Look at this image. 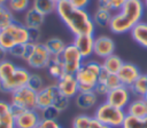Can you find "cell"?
I'll use <instances>...</instances> for the list:
<instances>
[{
  "instance_id": "cell-1",
  "label": "cell",
  "mask_w": 147,
  "mask_h": 128,
  "mask_svg": "<svg viewBox=\"0 0 147 128\" xmlns=\"http://www.w3.org/2000/svg\"><path fill=\"white\" fill-rule=\"evenodd\" d=\"M55 13L74 37L82 34L94 35L95 25L93 23L92 15L86 9L76 8L68 0H64L56 3Z\"/></svg>"
},
{
  "instance_id": "cell-2",
  "label": "cell",
  "mask_w": 147,
  "mask_h": 128,
  "mask_svg": "<svg viewBox=\"0 0 147 128\" xmlns=\"http://www.w3.org/2000/svg\"><path fill=\"white\" fill-rule=\"evenodd\" d=\"M145 10L142 0H126L118 11L113 13L108 29L115 34L127 33L136 24L142 21Z\"/></svg>"
},
{
  "instance_id": "cell-3",
  "label": "cell",
  "mask_w": 147,
  "mask_h": 128,
  "mask_svg": "<svg viewBox=\"0 0 147 128\" xmlns=\"http://www.w3.org/2000/svg\"><path fill=\"white\" fill-rule=\"evenodd\" d=\"M102 71L101 63L94 59H85L82 67L75 74L78 81V89L80 93L94 91L98 83L99 74Z\"/></svg>"
},
{
  "instance_id": "cell-4",
  "label": "cell",
  "mask_w": 147,
  "mask_h": 128,
  "mask_svg": "<svg viewBox=\"0 0 147 128\" xmlns=\"http://www.w3.org/2000/svg\"><path fill=\"white\" fill-rule=\"evenodd\" d=\"M29 42V29L17 21L13 22L7 27L0 30V47L9 51L17 45Z\"/></svg>"
},
{
  "instance_id": "cell-5",
  "label": "cell",
  "mask_w": 147,
  "mask_h": 128,
  "mask_svg": "<svg viewBox=\"0 0 147 128\" xmlns=\"http://www.w3.org/2000/svg\"><path fill=\"white\" fill-rule=\"evenodd\" d=\"M125 115H126L125 110L116 107L105 101L96 106L93 118L99 122L109 126L111 128H121Z\"/></svg>"
},
{
  "instance_id": "cell-6",
  "label": "cell",
  "mask_w": 147,
  "mask_h": 128,
  "mask_svg": "<svg viewBox=\"0 0 147 128\" xmlns=\"http://www.w3.org/2000/svg\"><path fill=\"white\" fill-rule=\"evenodd\" d=\"M60 59L62 62L64 73L74 74V75L82 67V65H83V63L85 61L82 57V55L79 54V51L77 50V48L74 46L72 42L65 46L64 50L60 55Z\"/></svg>"
},
{
  "instance_id": "cell-7",
  "label": "cell",
  "mask_w": 147,
  "mask_h": 128,
  "mask_svg": "<svg viewBox=\"0 0 147 128\" xmlns=\"http://www.w3.org/2000/svg\"><path fill=\"white\" fill-rule=\"evenodd\" d=\"M11 104H15L23 110H37V91L28 86L18 88L11 93Z\"/></svg>"
},
{
  "instance_id": "cell-8",
  "label": "cell",
  "mask_w": 147,
  "mask_h": 128,
  "mask_svg": "<svg viewBox=\"0 0 147 128\" xmlns=\"http://www.w3.org/2000/svg\"><path fill=\"white\" fill-rule=\"evenodd\" d=\"M52 59V55L47 50L44 42H37L34 43L33 50L30 55V57L26 61V64L36 70L46 69Z\"/></svg>"
},
{
  "instance_id": "cell-9",
  "label": "cell",
  "mask_w": 147,
  "mask_h": 128,
  "mask_svg": "<svg viewBox=\"0 0 147 128\" xmlns=\"http://www.w3.org/2000/svg\"><path fill=\"white\" fill-rule=\"evenodd\" d=\"M29 77H30V72L28 69L22 67V66H17L15 72L13 73V75L7 81L0 83V91L11 94L14 90L26 86Z\"/></svg>"
},
{
  "instance_id": "cell-10",
  "label": "cell",
  "mask_w": 147,
  "mask_h": 128,
  "mask_svg": "<svg viewBox=\"0 0 147 128\" xmlns=\"http://www.w3.org/2000/svg\"><path fill=\"white\" fill-rule=\"evenodd\" d=\"M131 99H132V94L130 91V88L123 85L110 90L106 96V102L123 110L126 109Z\"/></svg>"
},
{
  "instance_id": "cell-11",
  "label": "cell",
  "mask_w": 147,
  "mask_h": 128,
  "mask_svg": "<svg viewBox=\"0 0 147 128\" xmlns=\"http://www.w3.org/2000/svg\"><path fill=\"white\" fill-rule=\"evenodd\" d=\"M115 41L108 35H98L94 37V50L93 55L103 59L113 54H115Z\"/></svg>"
},
{
  "instance_id": "cell-12",
  "label": "cell",
  "mask_w": 147,
  "mask_h": 128,
  "mask_svg": "<svg viewBox=\"0 0 147 128\" xmlns=\"http://www.w3.org/2000/svg\"><path fill=\"white\" fill-rule=\"evenodd\" d=\"M60 94L56 83L46 85L40 91L37 93V110H42L45 107L52 106L55 97Z\"/></svg>"
},
{
  "instance_id": "cell-13",
  "label": "cell",
  "mask_w": 147,
  "mask_h": 128,
  "mask_svg": "<svg viewBox=\"0 0 147 128\" xmlns=\"http://www.w3.org/2000/svg\"><path fill=\"white\" fill-rule=\"evenodd\" d=\"M55 83H56L60 93L68 98H74L79 93L78 81L74 74L64 73L59 80H56Z\"/></svg>"
},
{
  "instance_id": "cell-14",
  "label": "cell",
  "mask_w": 147,
  "mask_h": 128,
  "mask_svg": "<svg viewBox=\"0 0 147 128\" xmlns=\"http://www.w3.org/2000/svg\"><path fill=\"white\" fill-rule=\"evenodd\" d=\"M41 117L38 110H25L15 117V128H38Z\"/></svg>"
},
{
  "instance_id": "cell-15",
  "label": "cell",
  "mask_w": 147,
  "mask_h": 128,
  "mask_svg": "<svg viewBox=\"0 0 147 128\" xmlns=\"http://www.w3.org/2000/svg\"><path fill=\"white\" fill-rule=\"evenodd\" d=\"M74 46L77 48L79 54L84 59H90L94 50V35L93 34H82L74 37Z\"/></svg>"
},
{
  "instance_id": "cell-16",
  "label": "cell",
  "mask_w": 147,
  "mask_h": 128,
  "mask_svg": "<svg viewBox=\"0 0 147 128\" xmlns=\"http://www.w3.org/2000/svg\"><path fill=\"white\" fill-rule=\"evenodd\" d=\"M140 74H141V72L136 64L124 62L117 73V77L123 86H126L130 88L133 85V82L140 77Z\"/></svg>"
},
{
  "instance_id": "cell-17",
  "label": "cell",
  "mask_w": 147,
  "mask_h": 128,
  "mask_svg": "<svg viewBox=\"0 0 147 128\" xmlns=\"http://www.w3.org/2000/svg\"><path fill=\"white\" fill-rule=\"evenodd\" d=\"M126 114L137 117V118H145L147 117V101L144 97H134L131 99L129 105L125 109Z\"/></svg>"
},
{
  "instance_id": "cell-18",
  "label": "cell",
  "mask_w": 147,
  "mask_h": 128,
  "mask_svg": "<svg viewBox=\"0 0 147 128\" xmlns=\"http://www.w3.org/2000/svg\"><path fill=\"white\" fill-rule=\"evenodd\" d=\"M46 16L37 11L34 8L30 7L25 13L23 17V24L28 29H40L45 23Z\"/></svg>"
},
{
  "instance_id": "cell-19",
  "label": "cell",
  "mask_w": 147,
  "mask_h": 128,
  "mask_svg": "<svg viewBox=\"0 0 147 128\" xmlns=\"http://www.w3.org/2000/svg\"><path fill=\"white\" fill-rule=\"evenodd\" d=\"M75 104L80 110H91L98 104L99 96L95 94V91L90 93H78L75 97Z\"/></svg>"
},
{
  "instance_id": "cell-20",
  "label": "cell",
  "mask_w": 147,
  "mask_h": 128,
  "mask_svg": "<svg viewBox=\"0 0 147 128\" xmlns=\"http://www.w3.org/2000/svg\"><path fill=\"white\" fill-rule=\"evenodd\" d=\"M131 38L142 48L147 49V22L141 21L130 31Z\"/></svg>"
},
{
  "instance_id": "cell-21",
  "label": "cell",
  "mask_w": 147,
  "mask_h": 128,
  "mask_svg": "<svg viewBox=\"0 0 147 128\" xmlns=\"http://www.w3.org/2000/svg\"><path fill=\"white\" fill-rule=\"evenodd\" d=\"M123 59L116 55V54H113L106 58L102 59L101 62V66H102V70H105L106 72L108 73H113V74H117L119 69L122 67L123 65Z\"/></svg>"
},
{
  "instance_id": "cell-22",
  "label": "cell",
  "mask_w": 147,
  "mask_h": 128,
  "mask_svg": "<svg viewBox=\"0 0 147 128\" xmlns=\"http://www.w3.org/2000/svg\"><path fill=\"white\" fill-rule=\"evenodd\" d=\"M111 16H113L111 11L98 7L92 14V19L95 27H109Z\"/></svg>"
},
{
  "instance_id": "cell-23",
  "label": "cell",
  "mask_w": 147,
  "mask_h": 128,
  "mask_svg": "<svg viewBox=\"0 0 147 128\" xmlns=\"http://www.w3.org/2000/svg\"><path fill=\"white\" fill-rule=\"evenodd\" d=\"M45 46L47 48V50L49 51V54L52 55V57H57L62 54V51L65 48V43L64 41L59 38V37H52L49 39H47L45 42Z\"/></svg>"
},
{
  "instance_id": "cell-24",
  "label": "cell",
  "mask_w": 147,
  "mask_h": 128,
  "mask_svg": "<svg viewBox=\"0 0 147 128\" xmlns=\"http://www.w3.org/2000/svg\"><path fill=\"white\" fill-rule=\"evenodd\" d=\"M31 7L44 16H47L55 11L56 2L54 0H31Z\"/></svg>"
},
{
  "instance_id": "cell-25",
  "label": "cell",
  "mask_w": 147,
  "mask_h": 128,
  "mask_svg": "<svg viewBox=\"0 0 147 128\" xmlns=\"http://www.w3.org/2000/svg\"><path fill=\"white\" fill-rule=\"evenodd\" d=\"M98 83H103L108 90H113L117 87H119L122 83L117 77V74H113V73H108L106 72L105 70L101 71V73L99 74V78H98Z\"/></svg>"
},
{
  "instance_id": "cell-26",
  "label": "cell",
  "mask_w": 147,
  "mask_h": 128,
  "mask_svg": "<svg viewBox=\"0 0 147 128\" xmlns=\"http://www.w3.org/2000/svg\"><path fill=\"white\" fill-rule=\"evenodd\" d=\"M130 91L134 97H144L147 93V73H141L140 77L130 87Z\"/></svg>"
},
{
  "instance_id": "cell-27",
  "label": "cell",
  "mask_w": 147,
  "mask_h": 128,
  "mask_svg": "<svg viewBox=\"0 0 147 128\" xmlns=\"http://www.w3.org/2000/svg\"><path fill=\"white\" fill-rule=\"evenodd\" d=\"M46 69H47L48 74L53 79H56V80H59L64 74V70H63V65H62V62L60 59V56L52 57V59H51V62Z\"/></svg>"
},
{
  "instance_id": "cell-28",
  "label": "cell",
  "mask_w": 147,
  "mask_h": 128,
  "mask_svg": "<svg viewBox=\"0 0 147 128\" xmlns=\"http://www.w3.org/2000/svg\"><path fill=\"white\" fill-rule=\"evenodd\" d=\"M16 67H17V65L14 64V62H11L7 58L1 61L0 62V83L7 81L13 75Z\"/></svg>"
},
{
  "instance_id": "cell-29",
  "label": "cell",
  "mask_w": 147,
  "mask_h": 128,
  "mask_svg": "<svg viewBox=\"0 0 147 128\" xmlns=\"http://www.w3.org/2000/svg\"><path fill=\"white\" fill-rule=\"evenodd\" d=\"M15 22L14 13L7 7V5H0V30L7 27Z\"/></svg>"
},
{
  "instance_id": "cell-30",
  "label": "cell",
  "mask_w": 147,
  "mask_h": 128,
  "mask_svg": "<svg viewBox=\"0 0 147 128\" xmlns=\"http://www.w3.org/2000/svg\"><path fill=\"white\" fill-rule=\"evenodd\" d=\"M15 118L11 113V109H10V103L0 99V121L3 122H9V123H14Z\"/></svg>"
},
{
  "instance_id": "cell-31",
  "label": "cell",
  "mask_w": 147,
  "mask_h": 128,
  "mask_svg": "<svg viewBox=\"0 0 147 128\" xmlns=\"http://www.w3.org/2000/svg\"><path fill=\"white\" fill-rule=\"evenodd\" d=\"M7 7L13 13H25L31 7V0H8Z\"/></svg>"
},
{
  "instance_id": "cell-32",
  "label": "cell",
  "mask_w": 147,
  "mask_h": 128,
  "mask_svg": "<svg viewBox=\"0 0 147 128\" xmlns=\"http://www.w3.org/2000/svg\"><path fill=\"white\" fill-rule=\"evenodd\" d=\"M126 0H98V7L109 10L111 13L118 11Z\"/></svg>"
},
{
  "instance_id": "cell-33",
  "label": "cell",
  "mask_w": 147,
  "mask_h": 128,
  "mask_svg": "<svg viewBox=\"0 0 147 128\" xmlns=\"http://www.w3.org/2000/svg\"><path fill=\"white\" fill-rule=\"evenodd\" d=\"M26 86H28L29 88H31L32 90H34V91L38 93V91H40L46 85H45L44 79H42V77H41L40 74H38V73H30V77H29V80H28Z\"/></svg>"
},
{
  "instance_id": "cell-34",
  "label": "cell",
  "mask_w": 147,
  "mask_h": 128,
  "mask_svg": "<svg viewBox=\"0 0 147 128\" xmlns=\"http://www.w3.org/2000/svg\"><path fill=\"white\" fill-rule=\"evenodd\" d=\"M121 128H145L142 118H137L130 114H126Z\"/></svg>"
},
{
  "instance_id": "cell-35",
  "label": "cell",
  "mask_w": 147,
  "mask_h": 128,
  "mask_svg": "<svg viewBox=\"0 0 147 128\" xmlns=\"http://www.w3.org/2000/svg\"><path fill=\"white\" fill-rule=\"evenodd\" d=\"M92 119L87 114H78L72 119V128H90Z\"/></svg>"
},
{
  "instance_id": "cell-36",
  "label": "cell",
  "mask_w": 147,
  "mask_h": 128,
  "mask_svg": "<svg viewBox=\"0 0 147 128\" xmlns=\"http://www.w3.org/2000/svg\"><path fill=\"white\" fill-rule=\"evenodd\" d=\"M39 113H40L41 119H46V120H56L61 112H60L55 106L52 105V106L45 107V109H42V110H39Z\"/></svg>"
},
{
  "instance_id": "cell-37",
  "label": "cell",
  "mask_w": 147,
  "mask_h": 128,
  "mask_svg": "<svg viewBox=\"0 0 147 128\" xmlns=\"http://www.w3.org/2000/svg\"><path fill=\"white\" fill-rule=\"evenodd\" d=\"M69 102H70V98L63 96V95L60 93V94L55 97L54 103H53V106H55L60 112H62V111H64V110L68 109V106H69Z\"/></svg>"
},
{
  "instance_id": "cell-38",
  "label": "cell",
  "mask_w": 147,
  "mask_h": 128,
  "mask_svg": "<svg viewBox=\"0 0 147 128\" xmlns=\"http://www.w3.org/2000/svg\"><path fill=\"white\" fill-rule=\"evenodd\" d=\"M38 128H63L57 120H46L41 119Z\"/></svg>"
},
{
  "instance_id": "cell-39",
  "label": "cell",
  "mask_w": 147,
  "mask_h": 128,
  "mask_svg": "<svg viewBox=\"0 0 147 128\" xmlns=\"http://www.w3.org/2000/svg\"><path fill=\"white\" fill-rule=\"evenodd\" d=\"M40 37H41L40 29H29V42H32V43L40 42L39 41Z\"/></svg>"
},
{
  "instance_id": "cell-40",
  "label": "cell",
  "mask_w": 147,
  "mask_h": 128,
  "mask_svg": "<svg viewBox=\"0 0 147 128\" xmlns=\"http://www.w3.org/2000/svg\"><path fill=\"white\" fill-rule=\"evenodd\" d=\"M23 51H24V45H17V46L13 47V48L8 51V54H9L10 56L15 57V58H21V59H22V57H23Z\"/></svg>"
},
{
  "instance_id": "cell-41",
  "label": "cell",
  "mask_w": 147,
  "mask_h": 128,
  "mask_svg": "<svg viewBox=\"0 0 147 128\" xmlns=\"http://www.w3.org/2000/svg\"><path fill=\"white\" fill-rule=\"evenodd\" d=\"M68 1L74 7L79 8V9H86L91 3V0H68Z\"/></svg>"
},
{
  "instance_id": "cell-42",
  "label": "cell",
  "mask_w": 147,
  "mask_h": 128,
  "mask_svg": "<svg viewBox=\"0 0 147 128\" xmlns=\"http://www.w3.org/2000/svg\"><path fill=\"white\" fill-rule=\"evenodd\" d=\"M33 47H34V43H32V42L24 43V51H23V57H22V59L24 62H26L28 58L30 57V55H31V53L33 50Z\"/></svg>"
},
{
  "instance_id": "cell-43",
  "label": "cell",
  "mask_w": 147,
  "mask_h": 128,
  "mask_svg": "<svg viewBox=\"0 0 147 128\" xmlns=\"http://www.w3.org/2000/svg\"><path fill=\"white\" fill-rule=\"evenodd\" d=\"M94 91H95V94L98 95V96H107V94L109 93V90H108V88L103 85V83H96V86H95V88H94Z\"/></svg>"
},
{
  "instance_id": "cell-44",
  "label": "cell",
  "mask_w": 147,
  "mask_h": 128,
  "mask_svg": "<svg viewBox=\"0 0 147 128\" xmlns=\"http://www.w3.org/2000/svg\"><path fill=\"white\" fill-rule=\"evenodd\" d=\"M90 128H111V127H109V126H106V125H103V123L99 122L98 120H95V119L93 118V119H92V122H91V126H90Z\"/></svg>"
},
{
  "instance_id": "cell-45",
  "label": "cell",
  "mask_w": 147,
  "mask_h": 128,
  "mask_svg": "<svg viewBox=\"0 0 147 128\" xmlns=\"http://www.w3.org/2000/svg\"><path fill=\"white\" fill-rule=\"evenodd\" d=\"M0 128H15V125L14 123H9V122L0 121Z\"/></svg>"
},
{
  "instance_id": "cell-46",
  "label": "cell",
  "mask_w": 147,
  "mask_h": 128,
  "mask_svg": "<svg viewBox=\"0 0 147 128\" xmlns=\"http://www.w3.org/2000/svg\"><path fill=\"white\" fill-rule=\"evenodd\" d=\"M7 55H8V51H6L2 47H0V62L3 61V59H6V56Z\"/></svg>"
},
{
  "instance_id": "cell-47",
  "label": "cell",
  "mask_w": 147,
  "mask_h": 128,
  "mask_svg": "<svg viewBox=\"0 0 147 128\" xmlns=\"http://www.w3.org/2000/svg\"><path fill=\"white\" fill-rule=\"evenodd\" d=\"M142 120H144V127H145V128H147V117L142 118Z\"/></svg>"
},
{
  "instance_id": "cell-48",
  "label": "cell",
  "mask_w": 147,
  "mask_h": 128,
  "mask_svg": "<svg viewBox=\"0 0 147 128\" xmlns=\"http://www.w3.org/2000/svg\"><path fill=\"white\" fill-rule=\"evenodd\" d=\"M8 0H0V5H7Z\"/></svg>"
},
{
  "instance_id": "cell-49",
  "label": "cell",
  "mask_w": 147,
  "mask_h": 128,
  "mask_svg": "<svg viewBox=\"0 0 147 128\" xmlns=\"http://www.w3.org/2000/svg\"><path fill=\"white\" fill-rule=\"evenodd\" d=\"M142 2H144V6H145V8L147 9V0H142Z\"/></svg>"
},
{
  "instance_id": "cell-50",
  "label": "cell",
  "mask_w": 147,
  "mask_h": 128,
  "mask_svg": "<svg viewBox=\"0 0 147 128\" xmlns=\"http://www.w3.org/2000/svg\"><path fill=\"white\" fill-rule=\"evenodd\" d=\"M56 3H59V2H61V1H64V0H54Z\"/></svg>"
},
{
  "instance_id": "cell-51",
  "label": "cell",
  "mask_w": 147,
  "mask_h": 128,
  "mask_svg": "<svg viewBox=\"0 0 147 128\" xmlns=\"http://www.w3.org/2000/svg\"><path fill=\"white\" fill-rule=\"evenodd\" d=\"M144 16H146V17H147V9L145 10V15H144Z\"/></svg>"
},
{
  "instance_id": "cell-52",
  "label": "cell",
  "mask_w": 147,
  "mask_h": 128,
  "mask_svg": "<svg viewBox=\"0 0 147 128\" xmlns=\"http://www.w3.org/2000/svg\"><path fill=\"white\" fill-rule=\"evenodd\" d=\"M144 98H145V99H146V101H147V93H146V95H145V96H144Z\"/></svg>"
}]
</instances>
